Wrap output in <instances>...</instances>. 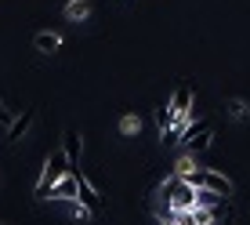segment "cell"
<instances>
[{"label": "cell", "mask_w": 250, "mask_h": 225, "mask_svg": "<svg viewBox=\"0 0 250 225\" xmlns=\"http://www.w3.org/2000/svg\"><path fill=\"white\" fill-rule=\"evenodd\" d=\"M91 11H94L91 0H69V4H65V19L69 22H87Z\"/></svg>", "instance_id": "9c48e42d"}, {"label": "cell", "mask_w": 250, "mask_h": 225, "mask_svg": "<svg viewBox=\"0 0 250 225\" xmlns=\"http://www.w3.org/2000/svg\"><path fill=\"white\" fill-rule=\"evenodd\" d=\"M170 109H174V116H188L192 112V88H178L170 98Z\"/></svg>", "instance_id": "30bf717a"}, {"label": "cell", "mask_w": 250, "mask_h": 225, "mask_svg": "<svg viewBox=\"0 0 250 225\" xmlns=\"http://www.w3.org/2000/svg\"><path fill=\"white\" fill-rule=\"evenodd\" d=\"M225 112L236 120V124H247V120H250V109H247L243 98H229V102H225Z\"/></svg>", "instance_id": "8fae6325"}, {"label": "cell", "mask_w": 250, "mask_h": 225, "mask_svg": "<svg viewBox=\"0 0 250 225\" xmlns=\"http://www.w3.org/2000/svg\"><path fill=\"white\" fill-rule=\"evenodd\" d=\"M73 175H76V189H80V203L87 207L91 214H98V211H102V196H98V189H94L91 181H87V175H80V171H73Z\"/></svg>", "instance_id": "5b68a950"}, {"label": "cell", "mask_w": 250, "mask_h": 225, "mask_svg": "<svg viewBox=\"0 0 250 225\" xmlns=\"http://www.w3.org/2000/svg\"><path fill=\"white\" fill-rule=\"evenodd\" d=\"M33 47H37L40 55H58V51H62V37H58V33H51V29H44V33H37V37H33Z\"/></svg>", "instance_id": "ba28073f"}, {"label": "cell", "mask_w": 250, "mask_h": 225, "mask_svg": "<svg viewBox=\"0 0 250 225\" xmlns=\"http://www.w3.org/2000/svg\"><path fill=\"white\" fill-rule=\"evenodd\" d=\"M51 200H65V203H76L80 200V189H76V175L69 171V175L58 181L55 189H51Z\"/></svg>", "instance_id": "8992f818"}, {"label": "cell", "mask_w": 250, "mask_h": 225, "mask_svg": "<svg viewBox=\"0 0 250 225\" xmlns=\"http://www.w3.org/2000/svg\"><path fill=\"white\" fill-rule=\"evenodd\" d=\"M0 225H7V222H0Z\"/></svg>", "instance_id": "5bb4252c"}, {"label": "cell", "mask_w": 250, "mask_h": 225, "mask_svg": "<svg viewBox=\"0 0 250 225\" xmlns=\"http://www.w3.org/2000/svg\"><path fill=\"white\" fill-rule=\"evenodd\" d=\"M160 196L167 200L170 211H192V207H196V189L188 185V181H185L182 175H174V178H167V181H163Z\"/></svg>", "instance_id": "7a4b0ae2"}, {"label": "cell", "mask_w": 250, "mask_h": 225, "mask_svg": "<svg viewBox=\"0 0 250 225\" xmlns=\"http://www.w3.org/2000/svg\"><path fill=\"white\" fill-rule=\"evenodd\" d=\"M33 120H37V109H25L22 116H15V124L7 127V142H22L25 131L33 127Z\"/></svg>", "instance_id": "52a82bcc"}, {"label": "cell", "mask_w": 250, "mask_h": 225, "mask_svg": "<svg viewBox=\"0 0 250 225\" xmlns=\"http://www.w3.org/2000/svg\"><path fill=\"white\" fill-rule=\"evenodd\" d=\"M174 109H170V106H160L156 109V124H160V131H170V127H174Z\"/></svg>", "instance_id": "4fadbf2b"}, {"label": "cell", "mask_w": 250, "mask_h": 225, "mask_svg": "<svg viewBox=\"0 0 250 225\" xmlns=\"http://www.w3.org/2000/svg\"><path fill=\"white\" fill-rule=\"evenodd\" d=\"M62 149H65V157H69V167L73 171H80V153H83V138L76 127H65V135H62Z\"/></svg>", "instance_id": "277c9868"}, {"label": "cell", "mask_w": 250, "mask_h": 225, "mask_svg": "<svg viewBox=\"0 0 250 225\" xmlns=\"http://www.w3.org/2000/svg\"><path fill=\"white\" fill-rule=\"evenodd\" d=\"M182 138H185V153H188V157L207 153V149L214 145V131H210V124H207V120H203V124H196V127H188Z\"/></svg>", "instance_id": "3957f363"}, {"label": "cell", "mask_w": 250, "mask_h": 225, "mask_svg": "<svg viewBox=\"0 0 250 225\" xmlns=\"http://www.w3.org/2000/svg\"><path fill=\"white\" fill-rule=\"evenodd\" d=\"M138 131H142V116L124 112V116H120V135H138Z\"/></svg>", "instance_id": "7c38bea8"}, {"label": "cell", "mask_w": 250, "mask_h": 225, "mask_svg": "<svg viewBox=\"0 0 250 225\" xmlns=\"http://www.w3.org/2000/svg\"><path fill=\"white\" fill-rule=\"evenodd\" d=\"M69 157H65V149H55L51 153V157L44 160V171H40V181H37V200H51V189L58 185V181H62L65 175H69Z\"/></svg>", "instance_id": "6da1fadb"}]
</instances>
